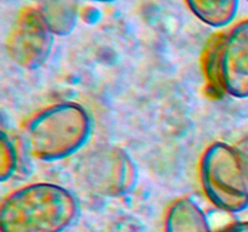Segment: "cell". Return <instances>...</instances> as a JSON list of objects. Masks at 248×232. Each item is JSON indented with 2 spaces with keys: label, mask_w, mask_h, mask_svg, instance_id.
I'll use <instances>...</instances> for the list:
<instances>
[{
  "label": "cell",
  "mask_w": 248,
  "mask_h": 232,
  "mask_svg": "<svg viewBox=\"0 0 248 232\" xmlns=\"http://www.w3.org/2000/svg\"><path fill=\"white\" fill-rule=\"evenodd\" d=\"M223 33H217L211 38L206 45L202 56L203 72L206 76L207 88L213 96H222L225 93L222 85V74H220V41Z\"/></svg>",
  "instance_id": "10"
},
{
  "label": "cell",
  "mask_w": 248,
  "mask_h": 232,
  "mask_svg": "<svg viewBox=\"0 0 248 232\" xmlns=\"http://www.w3.org/2000/svg\"><path fill=\"white\" fill-rule=\"evenodd\" d=\"M200 181L211 203L228 213L248 208V168L240 152L224 142H215L203 151Z\"/></svg>",
  "instance_id": "3"
},
{
  "label": "cell",
  "mask_w": 248,
  "mask_h": 232,
  "mask_svg": "<svg viewBox=\"0 0 248 232\" xmlns=\"http://www.w3.org/2000/svg\"><path fill=\"white\" fill-rule=\"evenodd\" d=\"M55 36L40 9L28 6L18 12L10 27L5 48L10 59L18 67L35 70L50 57Z\"/></svg>",
  "instance_id": "5"
},
{
  "label": "cell",
  "mask_w": 248,
  "mask_h": 232,
  "mask_svg": "<svg viewBox=\"0 0 248 232\" xmlns=\"http://www.w3.org/2000/svg\"><path fill=\"white\" fill-rule=\"evenodd\" d=\"M17 169V152L15 145L1 132L0 138V181L5 183L14 176Z\"/></svg>",
  "instance_id": "11"
},
{
  "label": "cell",
  "mask_w": 248,
  "mask_h": 232,
  "mask_svg": "<svg viewBox=\"0 0 248 232\" xmlns=\"http://www.w3.org/2000/svg\"><path fill=\"white\" fill-rule=\"evenodd\" d=\"M79 214V201L69 188L34 183L12 191L0 207L1 232H63Z\"/></svg>",
  "instance_id": "1"
},
{
  "label": "cell",
  "mask_w": 248,
  "mask_h": 232,
  "mask_svg": "<svg viewBox=\"0 0 248 232\" xmlns=\"http://www.w3.org/2000/svg\"><path fill=\"white\" fill-rule=\"evenodd\" d=\"M189 10L202 23L212 28H225L236 18L240 0H184Z\"/></svg>",
  "instance_id": "8"
},
{
  "label": "cell",
  "mask_w": 248,
  "mask_h": 232,
  "mask_svg": "<svg viewBox=\"0 0 248 232\" xmlns=\"http://www.w3.org/2000/svg\"><path fill=\"white\" fill-rule=\"evenodd\" d=\"M92 134L89 111L75 102L52 104L31 116L22 128V145L38 161H62L79 152Z\"/></svg>",
  "instance_id": "2"
},
{
  "label": "cell",
  "mask_w": 248,
  "mask_h": 232,
  "mask_svg": "<svg viewBox=\"0 0 248 232\" xmlns=\"http://www.w3.org/2000/svg\"><path fill=\"white\" fill-rule=\"evenodd\" d=\"M219 232H248V221H239L228 225Z\"/></svg>",
  "instance_id": "12"
},
{
  "label": "cell",
  "mask_w": 248,
  "mask_h": 232,
  "mask_svg": "<svg viewBox=\"0 0 248 232\" xmlns=\"http://www.w3.org/2000/svg\"><path fill=\"white\" fill-rule=\"evenodd\" d=\"M40 11L56 36L69 35L78 22V6L74 0H44Z\"/></svg>",
  "instance_id": "9"
},
{
  "label": "cell",
  "mask_w": 248,
  "mask_h": 232,
  "mask_svg": "<svg viewBox=\"0 0 248 232\" xmlns=\"http://www.w3.org/2000/svg\"><path fill=\"white\" fill-rule=\"evenodd\" d=\"M80 175L94 192L123 196L137 185V166L124 149L104 145L90 151L80 162Z\"/></svg>",
  "instance_id": "4"
},
{
  "label": "cell",
  "mask_w": 248,
  "mask_h": 232,
  "mask_svg": "<svg viewBox=\"0 0 248 232\" xmlns=\"http://www.w3.org/2000/svg\"><path fill=\"white\" fill-rule=\"evenodd\" d=\"M165 232H212L200 205L188 197L174 201L165 217Z\"/></svg>",
  "instance_id": "7"
},
{
  "label": "cell",
  "mask_w": 248,
  "mask_h": 232,
  "mask_svg": "<svg viewBox=\"0 0 248 232\" xmlns=\"http://www.w3.org/2000/svg\"><path fill=\"white\" fill-rule=\"evenodd\" d=\"M246 1H248V0H246Z\"/></svg>",
  "instance_id": "14"
},
{
  "label": "cell",
  "mask_w": 248,
  "mask_h": 232,
  "mask_svg": "<svg viewBox=\"0 0 248 232\" xmlns=\"http://www.w3.org/2000/svg\"><path fill=\"white\" fill-rule=\"evenodd\" d=\"M87 1H94V2H110V1H115V0H87Z\"/></svg>",
  "instance_id": "13"
},
{
  "label": "cell",
  "mask_w": 248,
  "mask_h": 232,
  "mask_svg": "<svg viewBox=\"0 0 248 232\" xmlns=\"http://www.w3.org/2000/svg\"><path fill=\"white\" fill-rule=\"evenodd\" d=\"M220 74L225 93L237 99L248 98V18L223 33Z\"/></svg>",
  "instance_id": "6"
}]
</instances>
